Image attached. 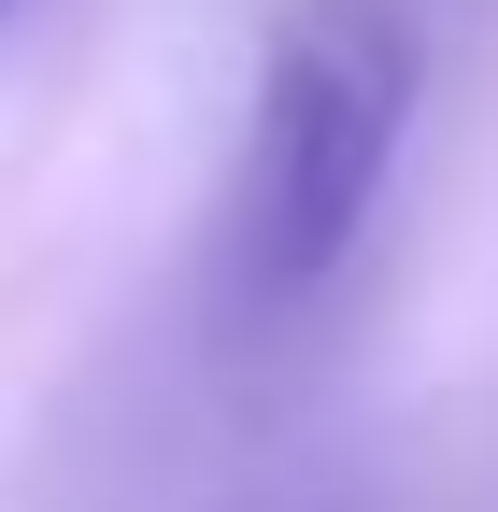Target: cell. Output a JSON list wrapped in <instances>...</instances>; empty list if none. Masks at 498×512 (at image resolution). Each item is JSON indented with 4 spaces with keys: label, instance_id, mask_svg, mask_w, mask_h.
I'll return each instance as SVG.
<instances>
[{
    "label": "cell",
    "instance_id": "obj_1",
    "mask_svg": "<svg viewBox=\"0 0 498 512\" xmlns=\"http://www.w3.org/2000/svg\"><path fill=\"white\" fill-rule=\"evenodd\" d=\"M399 128H413V29L385 0H299L257 57L228 214H214V271L242 328H285L342 285V256L385 214Z\"/></svg>",
    "mask_w": 498,
    "mask_h": 512
}]
</instances>
